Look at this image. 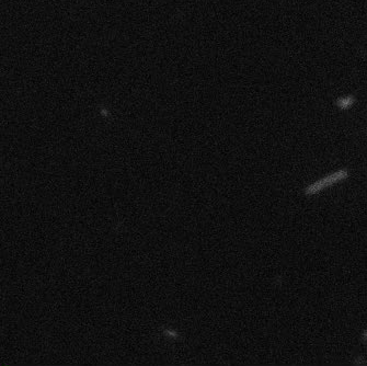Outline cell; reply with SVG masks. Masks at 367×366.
<instances>
[{"label":"cell","instance_id":"3","mask_svg":"<svg viewBox=\"0 0 367 366\" xmlns=\"http://www.w3.org/2000/svg\"><path fill=\"white\" fill-rule=\"evenodd\" d=\"M362 340H363V342H364V343H367V329L365 330V331H363Z\"/></svg>","mask_w":367,"mask_h":366},{"label":"cell","instance_id":"2","mask_svg":"<svg viewBox=\"0 0 367 366\" xmlns=\"http://www.w3.org/2000/svg\"><path fill=\"white\" fill-rule=\"evenodd\" d=\"M354 103H355V97L352 96V94L336 99V105H338L341 110H348V109H350Z\"/></svg>","mask_w":367,"mask_h":366},{"label":"cell","instance_id":"1","mask_svg":"<svg viewBox=\"0 0 367 366\" xmlns=\"http://www.w3.org/2000/svg\"><path fill=\"white\" fill-rule=\"evenodd\" d=\"M349 177H350V172H349L348 169H340L307 185L304 190V193L307 196H312V195L318 194L319 192L336 184L339 182L344 181Z\"/></svg>","mask_w":367,"mask_h":366}]
</instances>
